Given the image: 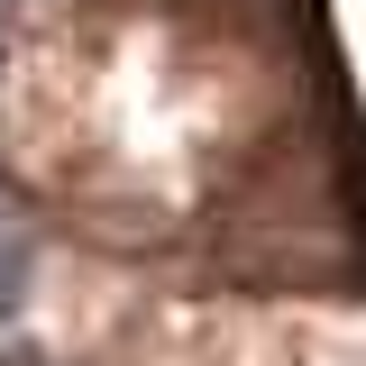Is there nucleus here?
Masks as SVG:
<instances>
[{
    "label": "nucleus",
    "instance_id": "obj_1",
    "mask_svg": "<svg viewBox=\"0 0 366 366\" xmlns=\"http://www.w3.org/2000/svg\"><path fill=\"white\" fill-rule=\"evenodd\" d=\"M19 312H28V238L0 220V330H9Z\"/></svg>",
    "mask_w": 366,
    "mask_h": 366
}]
</instances>
